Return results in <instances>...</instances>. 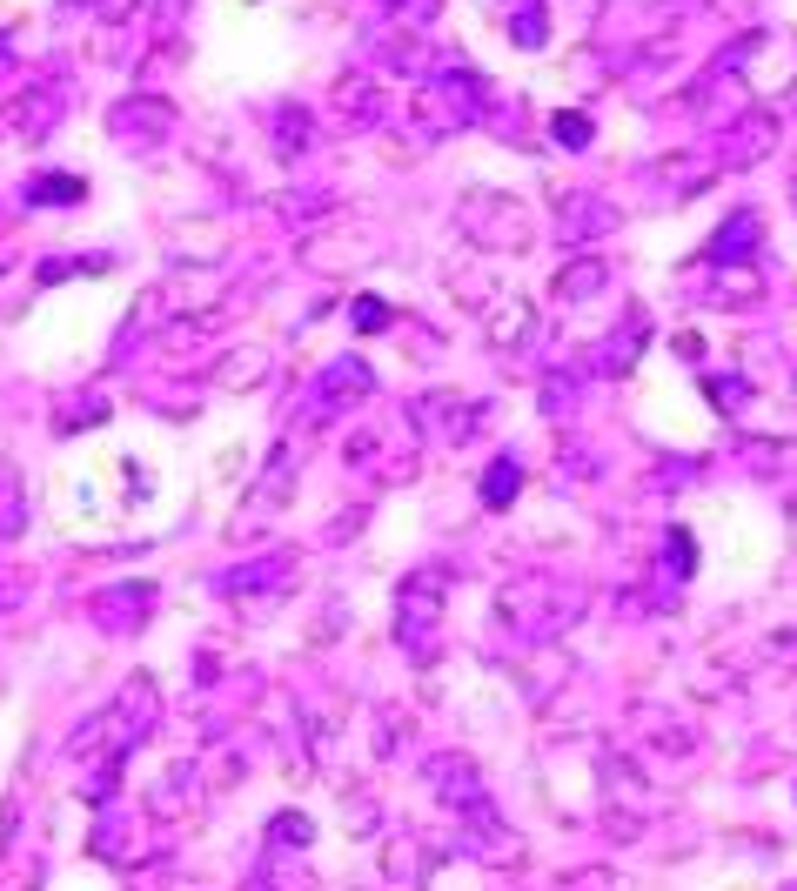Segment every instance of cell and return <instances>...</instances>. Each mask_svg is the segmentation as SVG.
<instances>
[{
    "label": "cell",
    "instance_id": "3957f363",
    "mask_svg": "<svg viewBox=\"0 0 797 891\" xmlns=\"http://www.w3.org/2000/svg\"><path fill=\"white\" fill-rule=\"evenodd\" d=\"M556 134H563V148H583V134H590V128H583V114H563Z\"/></svg>",
    "mask_w": 797,
    "mask_h": 891
},
{
    "label": "cell",
    "instance_id": "277c9868",
    "mask_svg": "<svg viewBox=\"0 0 797 891\" xmlns=\"http://www.w3.org/2000/svg\"><path fill=\"white\" fill-rule=\"evenodd\" d=\"M41 201H81V181H41Z\"/></svg>",
    "mask_w": 797,
    "mask_h": 891
},
{
    "label": "cell",
    "instance_id": "6da1fadb",
    "mask_svg": "<svg viewBox=\"0 0 797 891\" xmlns=\"http://www.w3.org/2000/svg\"><path fill=\"white\" fill-rule=\"evenodd\" d=\"M516 483H523V476H516L510 463H503V469H489V483H483V503H510V496H516Z\"/></svg>",
    "mask_w": 797,
    "mask_h": 891
},
{
    "label": "cell",
    "instance_id": "7a4b0ae2",
    "mask_svg": "<svg viewBox=\"0 0 797 891\" xmlns=\"http://www.w3.org/2000/svg\"><path fill=\"white\" fill-rule=\"evenodd\" d=\"M597 282H603V262H583V268H570V275H563L556 289H563V295H590Z\"/></svg>",
    "mask_w": 797,
    "mask_h": 891
}]
</instances>
